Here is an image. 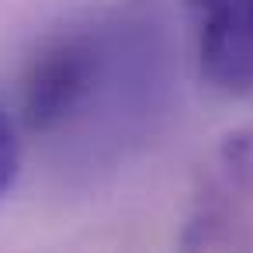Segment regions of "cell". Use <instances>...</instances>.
Instances as JSON below:
<instances>
[{
    "label": "cell",
    "mask_w": 253,
    "mask_h": 253,
    "mask_svg": "<svg viewBox=\"0 0 253 253\" xmlns=\"http://www.w3.org/2000/svg\"><path fill=\"white\" fill-rule=\"evenodd\" d=\"M111 39L104 32H70L49 42L25 77V122L39 135L70 128L101 97L111 77Z\"/></svg>",
    "instance_id": "1"
},
{
    "label": "cell",
    "mask_w": 253,
    "mask_h": 253,
    "mask_svg": "<svg viewBox=\"0 0 253 253\" xmlns=\"http://www.w3.org/2000/svg\"><path fill=\"white\" fill-rule=\"evenodd\" d=\"M198 18L201 77L225 97H253V0H218Z\"/></svg>",
    "instance_id": "2"
},
{
    "label": "cell",
    "mask_w": 253,
    "mask_h": 253,
    "mask_svg": "<svg viewBox=\"0 0 253 253\" xmlns=\"http://www.w3.org/2000/svg\"><path fill=\"white\" fill-rule=\"evenodd\" d=\"M184 243L187 246H239V243H246L243 225H239V211L232 208V201L222 198V191L208 187L198 198Z\"/></svg>",
    "instance_id": "3"
},
{
    "label": "cell",
    "mask_w": 253,
    "mask_h": 253,
    "mask_svg": "<svg viewBox=\"0 0 253 253\" xmlns=\"http://www.w3.org/2000/svg\"><path fill=\"white\" fill-rule=\"evenodd\" d=\"M218 167L232 191L253 194V125L236 128L218 146Z\"/></svg>",
    "instance_id": "4"
},
{
    "label": "cell",
    "mask_w": 253,
    "mask_h": 253,
    "mask_svg": "<svg viewBox=\"0 0 253 253\" xmlns=\"http://www.w3.org/2000/svg\"><path fill=\"white\" fill-rule=\"evenodd\" d=\"M18 167H21V146H18V135H14V125H11L7 111L0 108V198L14 187Z\"/></svg>",
    "instance_id": "5"
},
{
    "label": "cell",
    "mask_w": 253,
    "mask_h": 253,
    "mask_svg": "<svg viewBox=\"0 0 253 253\" xmlns=\"http://www.w3.org/2000/svg\"><path fill=\"white\" fill-rule=\"evenodd\" d=\"M187 4H191V11H205V7H211V4H218V0H187Z\"/></svg>",
    "instance_id": "6"
}]
</instances>
